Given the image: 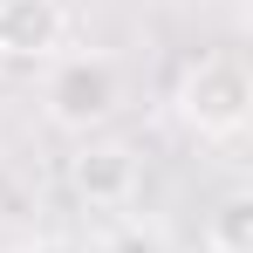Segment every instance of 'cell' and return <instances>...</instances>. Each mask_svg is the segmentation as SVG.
<instances>
[{"label": "cell", "mask_w": 253, "mask_h": 253, "mask_svg": "<svg viewBox=\"0 0 253 253\" xmlns=\"http://www.w3.org/2000/svg\"><path fill=\"white\" fill-rule=\"evenodd\" d=\"M62 48L55 0H0V62H48Z\"/></svg>", "instance_id": "4"}, {"label": "cell", "mask_w": 253, "mask_h": 253, "mask_svg": "<svg viewBox=\"0 0 253 253\" xmlns=\"http://www.w3.org/2000/svg\"><path fill=\"white\" fill-rule=\"evenodd\" d=\"M171 110L192 137H240L253 117V76L240 48H206L185 62V76L171 89Z\"/></svg>", "instance_id": "1"}, {"label": "cell", "mask_w": 253, "mask_h": 253, "mask_svg": "<svg viewBox=\"0 0 253 253\" xmlns=\"http://www.w3.org/2000/svg\"><path fill=\"white\" fill-rule=\"evenodd\" d=\"M103 253H158V247H151L144 233H117V240H110V247H103Z\"/></svg>", "instance_id": "6"}, {"label": "cell", "mask_w": 253, "mask_h": 253, "mask_svg": "<svg viewBox=\"0 0 253 253\" xmlns=\"http://www.w3.org/2000/svg\"><path fill=\"white\" fill-rule=\"evenodd\" d=\"M206 253H253V199L247 192H226L219 212L206 226Z\"/></svg>", "instance_id": "5"}, {"label": "cell", "mask_w": 253, "mask_h": 253, "mask_svg": "<svg viewBox=\"0 0 253 253\" xmlns=\"http://www.w3.org/2000/svg\"><path fill=\"white\" fill-rule=\"evenodd\" d=\"M42 110H48L55 130L89 137V130H103L117 110H124V69H117L110 55H96V48L55 55L48 76H42Z\"/></svg>", "instance_id": "2"}, {"label": "cell", "mask_w": 253, "mask_h": 253, "mask_svg": "<svg viewBox=\"0 0 253 253\" xmlns=\"http://www.w3.org/2000/svg\"><path fill=\"white\" fill-rule=\"evenodd\" d=\"M76 192H83L96 212H124L137 192H144V158L117 144V137H96L76 151Z\"/></svg>", "instance_id": "3"}]
</instances>
